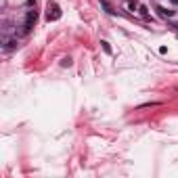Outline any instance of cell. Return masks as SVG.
Returning a JSON list of instances; mask_svg holds the SVG:
<instances>
[{"mask_svg": "<svg viewBox=\"0 0 178 178\" xmlns=\"http://www.w3.org/2000/svg\"><path fill=\"white\" fill-rule=\"evenodd\" d=\"M46 19L48 21H59L61 19V8H59V4H57L55 0H50L46 4Z\"/></svg>", "mask_w": 178, "mask_h": 178, "instance_id": "obj_1", "label": "cell"}, {"mask_svg": "<svg viewBox=\"0 0 178 178\" xmlns=\"http://www.w3.org/2000/svg\"><path fill=\"white\" fill-rule=\"evenodd\" d=\"M36 19H38V11H36V8L34 11H28V15H25V23L21 25V28H23L21 29V34H28L29 29L36 25Z\"/></svg>", "mask_w": 178, "mask_h": 178, "instance_id": "obj_2", "label": "cell"}, {"mask_svg": "<svg viewBox=\"0 0 178 178\" xmlns=\"http://www.w3.org/2000/svg\"><path fill=\"white\" fill-rule=\"evenodd\" d=\"M157 13H159V17H172L174 11H168V8H164V7H157Z\"/></svg>", "mask_w": 178, "mask_h": 178, "instance_id": "obj_3", "label": "cell"}, {"mask_svg": "<svg viewBox=\"0 0 178 178\" xmlns=\"http://www.w3.org/2000/svg\"><path fill=\"white\" fill-rule=\"evenodd\" d=\"M101 4H103V8H105V11H107L109 15H113V13H115V11H113V7H111V4L107 2V0H101Z\"/></svg>", "mask_w": 178, "mask_h": 178, "instance_id": "obj_4", "label": "cell"}, {"mask_svg": "<svg viewBox=\"0 0 178 178\" xmlns=\"http://www.w3.org/2000/svg\"><path fill=\"white\" fill-rule=\"evenodd\" d=\"M124 2H126V7L130 8V11H134V8H138V4L134 2V0H124Z\"/></svg>", "mask_w": 178, "mask_h": 178, "instance_id": "obj_5", "label": "cell"}, {"mask_svg": "<svg viewBox=\"0 0 178 178\" xmlns=\"http://www.w3.org/2000/svg\"><path fill=\"white\" fill-rule=\"evenodd\" d=\"M138 11H140V15H143V17H149V8L145 7V4H138Z\"/></svg>", "mask_w": 178, "mask_h": 178, "instance_id": "obj_6", "label": "cell"}, {"mask_svg": "<svg viewBox=\"0 0 178 178\" xmlns=\"http://www.w3.org/2000/svg\"><path fill=\"white\" fill-rule=\"evenodd\" d=\"M17 46V40H4V48H15Z\"/></svg>", "mask_w": 178, "mask_h": 178, "instance_id": "obj_7", "label": "cell"}, {"mask_svg": "<svg viewBox=\"0 0 178 178\" xmlns=\"http://www.w3.org/2000/svg\"><path fill=\"white\" fill-rule=\"evenodd\" d=\"M101 44H103V50H105V53H109V55H111V46H109V42H107V40H103Z\"/></svg>", "mask_w": 178, "mask_h": 178, "instance_id": "obj_8", "label": "cell"}, {"mask_svg": "<svg viewBox=\"0 0 178 178\" xmlns=\"http://www.w3.org/2000/svg\"><path fill=\"white\" fill-rule=\"evenodd\" d=\"M61 65H63V67H69V65H71V59H63Z\"/></svg>", "mask_w": 178, "mask_h": 178, "instance_id": "obj_9", "label": "cell"}, {"mask_svg": "<svg viewBox=\"0 0 178 178\" xmlns=\"http://www.w3.org/2000/svg\"><path fill=\"white\" fill-rule=\"evenodd\" d=\"M172 2H174V4H178V0H172Z\"/></svg>", "mask_w": 178, "mask_h": 178, "instance_id": "obj_10", "label": "cell"}, {"mask_svg": "<svg viewBox=\"0 0 178 178\" xmlns=\"http://www.w3.org/2000/svg\"><path fill=\"white\" fill-rule=\"evenodd\" d=\"M174 28H176V29H178V23H176V25H174Z\"/></svg>", "mask_w": 178, "mask_h": 178, "instance_id": "obj_11", "label": "cell"}]
</instances>
